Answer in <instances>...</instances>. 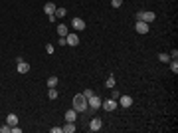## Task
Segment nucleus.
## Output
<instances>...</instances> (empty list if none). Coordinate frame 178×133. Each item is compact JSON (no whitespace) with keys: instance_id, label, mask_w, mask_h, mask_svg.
I'll return each instance as SVG.
<instances>
[{"instance_id":"obj_1","label":"nucleus","mask_w":178,"mask_h":133,"mask_svg":"<svg viewBox=\"0 0 178 133\" xmlns=\"http://www.w3.org/2000/svg\"><path fill=\"white\" fill-rule=\"evenodd\" d=\"M73 109L75 111H85L87 109V97H85L83 93L73 95Z\"/></svg>"},{"instance_id":"obj_2","label":"nucleus","mask_w":178,"mask_h":133,"mask_svg":"<svg viewBox=\"0 0 178 133\" xmlns=\"http://www.w3.org/2000/svg\"><path fill=\"white\" fill-rule=\"evenodd\" d=\"M135 18H137V22L141 20V22H147V24H150V22H154L156 14H154V12H137V14H135Z\"/></svg>"},{"instance_id":"obj_3","label":"nucleus","mask_w":178,"mask_h":133,"mask_svg":"<svg viewBox=\"0 0 178 133\" xmlns=\"http://www.w3.org/2000/svg\"><path fill=\"white\" fill-rule=\"evenodd\" d=\"M87 107H91V109H97V107H101V99L97 97L95 93L91 95V97H87Z\"/></svg>"},{"instance_id":"obj_4","label":"nucleus","mask_w":178,"mask_h":133,"mask_svg":"<svg viewBox=\"0 0 178 133\" xmlns=\"http://www.w3.org/2000/svg\"><path fill=\"white\" fill-rule=\"evenodd\" d=\"M66 42H67V46H77L79 44V36L75 34V32H69L66 36Z\"/></svg>"},{"instance_id":"obj_5","label":"nucleus","mask_w":178,"mask_h":133,"mask_svg":"<svg viewBox=\"0 0 178 133\" xmlns=\"http://www.w3.org/2000/svg\"><path fill=\"white\" fill-rule=\"evenodd\" d=\"M101 107H103L105 111L117 109V99H107V102H101Z\"/></svg>"},{"instance_id":"obj_6","label":"nucleus","mask_w":178,"mask_h":133,"mask_svg":"<svg viewBox=\"0 0 178 133\" xmlns=\"http://www.w3.org/2000/svg\"><path fill=\"white\" fill-rule=\"evenodd\" d=\"M16 64H18V72H20V74H28V72H30V64H26L22 58H18Z\"/></svg>"},{"instance_id":"obj_7","label":"nucleus","mask_w":178,"mask_h":133,"mask_svg":"<svg viewBox=\"0 0 178 133\" xmlns=\"http://www.w3.org/2000/svg\"><path fill=\"white\" fill-rule=\"evenodd\" d=\"M101 125H103V121H101L99 117H93V119L89 121V131H99Z\"/></svg>"},{"instance_id":"obj_8","label":"nucleus","mask_w":178,"mask_h":133,"mask_svg":"<svg viewBox=\"0 0 178 133\" xmlns=\"http://www.w3.org/2000/svg\"><path fill=\"white\" fill-rule=\"evenodd\" d=\"M135 30H137L139 34H148V24H147V22H141V20H139V22L135 24Z\"/></svg>"},{"instance_id":"obj_9","label":"nucleus","mask_w":178,"mask_h":133,"mask_svg":"<svg viewBox=\"0 0 178 133\" xmlns=\"http://www.w3.org/2000/svg\"><path fill=\"white\" fill-rule=\"evenodd\" d=\"M119 103H121L123 107H131V105H133V97H131V95H119Z\"/></svg>"},{"instance_id":"obj_10","label":"nucleus","mask_w":178,"mask_h":133,"mask_svg":"<svg viewBox=\"0 0 178 133\" xmlns=\"http://www.w3.org/2000/svg\"><path fill=\"white\" fill-rule=\"evenodd\" d=\"M71 26L77 32H81V30H85V20H81V18H73L71 20Z\"/></svg>"},{"instance_id":"obj_11","label":"nucleus","mask_w":178,"mask_h":133,"mask_svg":"<svg viewBox=\"0 0 178 133\" xmlns=\"http://www.w3.org/2000/svg\"><path fill=\"white\" fill-rule=\"evenodd\" d=\"M44 12H46L48 16H53V14H56V4H53V2H48L46 6H44Z\"/></svg>"},{"instance_id":"obj_12","label":"nucleus","mask_w":178,"mask_h":133,"mask_svg":"<svg viewBox=\"0 0 178 133\" xmlns=\"http://www.w3.org/2000/svg\"><path fill=\"white\" fill-rule=\"evenodd\" d=\"M6 123H8L10 127H12V125H18V115H16V113H8Z\"/></svg>"},{"instance_id":"obj_13","label":"nucleus","mask_w":178,"mask_h":133,"mask_svg":"<svg viewBox=\"0 0 178 133\" xmlns=\"http://www.w3.org/2000/svg\"><path fill=\"white\" fill-rule=\"evenodd\" d=\"M57 34H59V38H66V36L69 34V32H67V26H66V24H59V26H57Z\"/></svg>"},{"instance_id":"obj_14","label":"nucleus","mask_w":178,"mask_h":133,"mask_svg":"<svg viewBox=\"0 0 178 133\" xmlns=\"http://www.w3.org/2000/svg\"><path fill=\"white\" fill-rule=\"evenodd\" d=\"M75 119H77V111H75V109L66 111V121H75Z\"/></svg>"},{"instance_id":"obj_15","label":"nucleus","mask_w":178,"mask_h":133,"mask_svg":"<svg viewBox=\"0 0 178 133\" xmlns=\"http://www.w3.org/2000/svg\"><path fill=\"white\" fill-rule=\"evenodd\" d=\"M63 131H66V133H73L75 131V123H73V121H67V123L63 125Z\"/></svg>"},{"instance_id":"obj_16","label":"nucleus","mask_w":178,"mask_h":133,"mask_svg":"<svg viewBox=\"0 0 178 133\" xmlns=\"http://www.w3.org/2000/svg\"><path fill=\"white\" fill-rule=\"evenodd\" d=\"M57 82H59V79H57L56 76H52V78H48V88H56V86H57Z\"/></svg>"},{"instance_id":"obj_17","label":"nucleus","mask_w":178,"mask_h":133,"mask_svg":"<svg viewBox=\"0 0 178 133\" xmlns=\"http://www.w3.org/2000/svg\"><path fill=\"white\" fill-rule=\"evenodd\" d=\"M57 95H59V93H57L56 88H50V89H48V97H50V99H56Z\"/></svg>"},{"instance_id":"obj_18","label":"nucleus","mask_w":178,"mask_h":133,"mask_svg":"<svg viewBox=\"0 0 178 133\" xmlns=\"http://www.w3.org/2000/svg\"><path fill=\"white\" fill-rule=\"evenodd\" d=\"M105 86L109 88V89H111V88H115V78L109 76V78H107V82H105Z\"/></svg>"},{"instance_id":"obj_19","label":"nucleus","mask_w":178,"mask_h":133,"mask_svg":"<svg viewBox=\"0 0 178 133\" xmlns=\"http://www.w3.org/2000/svg\"><path fill=\"white\" fill-rule=\"evenodd\" d=\"M53 16H56V18H57V16H59V18H63V16H66V8H56V14H53Z\"/></svg>"},{"instance_id":"obj_20","label":"nucleus","mask_w":178,"mask_h":133,"mask_svg":"<svg viewBox=\"0 0 178 133\" xmlns=\"http://www.w3.org/2000/svg\"><path fill=\"white\" fill-rule=\"evenodd\" d=\"M170 70L174 72V74L178 72V62H176V60H172V62H170Z\"/></svg>"},{"instance_id":"obj_21","label":"nucleus","mask_w":178,"mask_h":133,"mask_svg":"<svg viewBox=\"0 0 178 133\" xmlns=\"http://www.w3.org/2000/svg\"><path fill=\"white\" fill-rule=\"evenodd\" d=\"M121 4H123V0H111V6L113 8H121Z\"/></svg>"},{"instance_id":"obj_22","label":"nucleus","mask_w":178,"mask_h":133,"mask_svg":"<svg viewBox=\"0 0 178 133\" xmlns=\"http://www.w3.org/2000/svg\"><path fill=\"white\" fill-rule=\"evenodd\" d=\"M158 60H160V62H168V60H170V56H168V54H160V56H158Z\"/></svg>"},{"instance_id":"obj_23","label":"nucleus","mask_w":178,"mask_h":133,"mask_svg":"<svg viewBox=\"0 0 178 133\" xmlns=\"http://www.w3.org/2000/svg\"><path fill=\"white\" fill-rule=\"evenodd\" d=\"M0 131H2V133H8V131H12V127H10V125L6 123L4 127H0Z\"/></svg>"},{"instance_id":"obj_24","label":"nucleus","mask_w":178,"mask_h":133,"mask_svg":"<svg viewBox=\"0 0 178 133\" xmlns=\"http://www.w3.org/2000/svg\"><path fill=\"white\" fill-rule=\"evenodd\" d=\"M119 95H121V93H119L117 89H113V93H111V99H119Z\"/></svg>"},{"instance_id":"obj_25","label":"nucleus","mask_w":178,"mask_h":133,"mask_svg":"<svg viewBox=\"0 0 178 133\" xmlns=\"http://www.w3.org/2000/svg\"><path fill=\"white\" fill-rule=\"evenodd\" d=\"M52 133H63V127H52Z\"/></svg>"},{"instance_id":"obj_26","label":"nucleus","mask_w":178,"mask_h":133,"mask_svg":"<svg viewBox=\"0 0 178 133\" xmlns=\"http://www.w3.org/2000/svg\"><path fill=\"white\" fill-rule=\"evenodd\" d=\"M83 95H85V97H91V95H93V92H91V89H85Z\"/></svg>"},{"instance_id":"obj_27","label":"nucleus","mask_w":178,"mask_h":133,"mask_svg":"<svg viewBox=\"0 0 178 133\" xmlns=\"http://www.w3.org/2000/svg\"><path fill=\"white\" fill-rule=\"evenodd\" d=\"M57 44H59V46H67V42H66V38H59Z\"/></svg>"},{"instance_id":"obj_28","label":"nucleus","mask_w":178,"mask_h":133,"mask_svg":"<svg viewBox=\"0 0 178 133\" xmlns=\"http://www.w3.org/2000/svg\"><path fill=\"white\" fill-rule=\"evenodd\" d=\"M46 50H48V54H53V46L48 44V46H46Z\"/></svg>"},{"instance_id":"obj_29","label":"nucleus","mask_w":178,"mask_h":133,"mask_svg":"<svg viewBox=\"0 0 178 133\" xmlns=\"http://www.w3.org/2000/svg\"><path fill=\"white\" fill-rule=\"evenodd\" d=\"M22 129H20V127H16V125H12V133H20Z\"/></svg>"}]
</instances>
